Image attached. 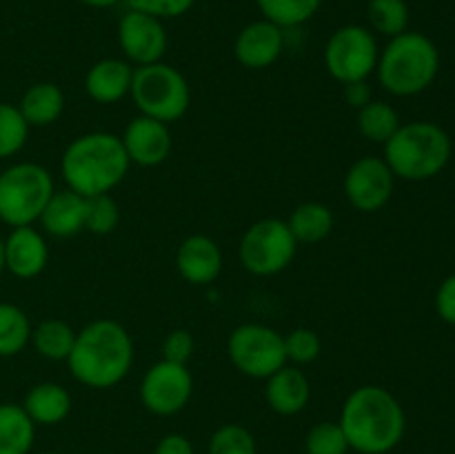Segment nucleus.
<instances>
[{
	"mask_svg": "<svg viewBox=\"0 0 455 454\" xmlns=\"http://www.w3.org/2000/svg\"><path fill=\"white\" fill-rule=\"evenodd\" d=\"M194 394V377L189 368L172 361H158L145 372L140 383V401L156 417H173L189 405Z\"/></svg>",
	"mask_w": 455,
	"mask_h": 454,
	"instance_id": "nucleus-11",
	"label": "nucleus"
},
{
	"mask_svg": "<svg viewBox=\"0 0 455 454\" xmlns=\"http://www.w3.org/2000/svg\"><path fill=\"white\" fill-rule=\"evenodd\" d=\"M22 408L36 426H58L71 412V394L53 381L36 383L22 399Z\"/></svg>",
	"mask_w": 455,
	"mask_h": 454,
	"instance_id": "nucleus-21",
	"label": "nucleus"
},
{
	"mask_svg": "<svg viewBox=\"0 0 455 454\" xmlns=\"http://www.w3.org/2000/svg\"><path fill=\"white\" fill-rule=\"evenodd\" d=\"M118 43L127 61L142 67L163 61L169 38L160 18L127 9L118 22Z\"/></svg>",
	"mask_w": 455,
	"mask_h": 454,
	"instance_id": "nucleus-13",
	"label": "nucleus"
},
{
	"mask_svg": "<svg viewBox=\"0 0 455 454\" xmlns=\"http://www.w3.org/2000/svg\"><path fill=\"white\" fill-rule=\"evenodd\" d=\"M395 176L380 156H363L347 169L345 190L347 200L351 207L363 214L380 212L394 196Z\"/></svg>",
	"mask_w": 455,
	"mask_h": 454,
	"instance_id": "nucleus-12",
	"label": "nucleus"
},
{
	"mask_svg": "<svg viewBox=\"0 0 455 454\" xmlns=\"http://www.w3.org/2000/svg\"><path fill=\"white\" fill-rule=\"evenodd\" d=\"M298 252L287 221L260 218L247 227L238 245L240 265L253 276H275L287 270Z\"/></svg>",
	"mask_w": 455,
	"mask_h": 454,
	"instance_id": "nucleus-8",
	"label": "nucleus"
},
{
	"mask_svg": "<svg viewBox=\"0 0 455 454\" xmlns=\"http://www.w3.org/2000/svg\"><path fill=\"white\" fill-rule=\"evenodd\" d=\"M284 352H287V363L309 365L323 352L320 336L309 328H296L284 334Z\"/></svg>",
	"mask_w": 455,
	"mask_h": 454,
	"instance_id": "nucleus-34",
	"label": "nucleus"
},
{
	"mask_svg": "<svg viewBox=\"0 0 455 454\" xmlns=\"http://www.w3.org/2000/svg\"><path fill=\"white\" fill-rule=\"evenodd\" d=\"M31 320L22 307L0 303V359L20 354L31 343Z\"/></svg>",
	"mask_w": 455,
	"mask_h": 454,
	"instance_id": "nucleus-27",
	"label": "nucleus"
},
{
	"mask_svg": "<svg viewBox=\"0 0 455 454\" xmlns=\"http://www.w3.org/2000/svg\"><path fill=\"white\" fill-rule=\"evenodd\" d=\"M4 272V239H0V274Z\"/></svg>",
	"mask_w": 455,
	"mask_h": 454,
	"instance_id": "nucleus-41",
	"label": "nucleus"
},
{
	"mask_svg": "<svg viewBox=\"0 0 455 454\" xmlns=\"http://www.w3.org/2000/svg\"><path fill=\"white\" fill-rule=\"evenodd\" d=\"M69 372L89 390H111L129 377L133 365V338L114 319H96L76 332Z\"/></svg>",
	"mask_w": 455,
	"mask_h": 454,
	"instance_id": "nucleus-2",
	"label": "nucleus"
},
{
	"mask_svg": "<svg viewBox=\"0 0 455 454\" xmlns=\"http://www.w3.org/2000/svg\"><path fill=\"white\" fill-rule=\"evenodd\" d=\"M49 265L47 239L34 225L12 227L4 239V272L20 280H31Z\"/></svg>",
	"mask_w": 455,
	"mask_h": 454,
	"instance_id": "nucleus-15",
	"label": "nucleus"
},
{
	"mask_svg": "<svg viewBox=\"0 0 455 454\" xmlns=\"http://www.w3.org/2000/svg\"><path fill=\"white\" fill-rule=\"evenodd\" d=\"M435 312L444 323L455 328V272L440 283L435 292Z\"/></svg>",
	"mask_w": 455,
	"mask_h": 454,
	"instance_id": "nucleus-37",
	"label": "nucleus"
},
{
	"mask_svg": "<svg viewBox=\"0 0 455 454\" xmlns=\"http://www.w3.org/2000/svg\"><path fill=\"white\" fill-rule=\"evenodd\" d=\"M133 80L132 62L120 58H102L89 67L84 76V92L93 102L100 105H114L129 96Z\"/></svg>",
	"mask_w": 455,
	"mask_h": 454,
	"instance_id": "nucleus-19",
	"label": "nucleus"
},
{
	"mask_svg": "<svg viewBox=\"0 0 455 454\" xmlns=\"http://www.w3.org/2000/svg\"><path fill=\"white\" fill-rule=\"evenodd\" d=\"M358 132L364 141L385 145L391 136L400 129V114L394 105L385 101H369L358 109Z\"/></svg>",
	"mask_w": 455,
	"mask_h": 454,
	"instance_id": "nucleus-26",
	"label": "nucleus"
},
{
	"mask_svg": "<svg viewBox=\"0 0 455 454\" xmlns=\"http://www.w3.org/2000/svg\"><path fill=\"white\" fill-rule=\"evenodd\" d=\"M53 191V178L43 165L29 160L9 165L0 172V221L9 227L34 225Z\"/></svg>",
	"mask_w": 455,
	"mask_h": 454,
	"instance_id": "nucleus-7",
	"label": "nucleus"
},
{
	"mask_svg": "<svg viewBox=\"0 0 455 454\" xmlns=\"http://www.w3.org/2000/svg\"><path fill=\"white\" fill-rule=\"evenodd\" d=\"M154 454H196L194 445L187 439L185 434H178V432H172V434H164L163 439L156 445Z\"/></svg>",
	"mask_w": 455,
	"mask_h": 454,
	"instance_id": "nucleus-38",
	"label": "nucleus"
},
{
	"mask_svg": "<svg viewBox=\"0 0 455 454\" xmlns=\"http://www.w3.org/2000/svg\"><path fill=\"white\" fill-rule=\"evenodd\" d=\"M29 129L16 105L0 102V160L12 158L27 145Z\"/></svg>",
	"mask_w": 455,
	"mask_h": 454,
	"instance_id": "nucleus-30",
	"label": "nucleus"
},
{
	"mask_svg": "<svg viewBox=\"0 0 455 454\" xmlns=\"http://www.w3.org/2000/svg\"><path fill=\"white\" fill-rule=\"evenodd\" d=\"M287 225L298 243L315 245L329 239L333 225H336V216H333L329 205L318 203V200H307L293 209L291 216L287 218Z\"/></svg>",
	"mask_w": 455,
	"mask_h": 454,
	"instance_id": "nucleus-23",
	"label": "nucleus"
},
{
	"mask_svg": "<svg viewBox=\"0 0 455 454\" xmlns=\"http://www.w3.org/2000/svg\"><path fill=\"white\" fill-rule=\"evenodd\" d=\"M18 109L29 127H49L65 111V92L56 83H34L22 93Z\"/></svg>",
	"mask_w": 455,
	"mask_h": 454,
	"instance_id": "nucleus-22",
	"label": "nucleus"
},
{
	"mask_svg": "<svg viewBox=\"0 0 455 454\" xmlns=\"http://www.w3.org/2000/svg\"><path fill=\"white\" fill-rule=\"evenodd\" d=\"M342 98H345L347 105L354 107V109H360V107L367 105L369 101H373L371 87H369L367 80H358V83L342 85Z\"/></svg>",
	"mask_w": 455,
	"mask_h": 454,
	"instance_id": "nucleus-39",
	"label": "nucleus"
},
{
	"mask_svg": "<svg viewBox=\"0 0 455 454\" xmlns=\"http://www.w3.org/2000/svg\"><path fill=\"white\" fill-rule=\"evenodd\" d=\"M176 270L185 283L204 288L212 285L222 272V252L207 234H191L178 245Z\"/></svg>",
	"mask_w": 455,
	"mask_h": 454,
	"instance_id": "nucleus-17",
	"label": "nucleus"
},
{
	"mask_svg": "<svg viewBox=\"0 0 455 454\" xmlns=\"http://www.w3.org/2000/svg\"><path fill=\"white\" fill-rule=\"evenodd\" d=\"M284 52V29L274 22L253 20L240 29L234 43V56L243 67L253 71L267 69L274 65Z\"/></svg>",
	"mask_w": 455,
	"mask_h": 454,
	"instance_id": "nucleus-16",
	"label": "nucleus"
},
{
	"mask_svg": "<svg viewBox=\"0 0 455 454\" xmlns=\"http://www.w3.org/2000/svg\"><path fill=\"white\" fill-rule=\"evenodd\" d=\"M227 354L234 368L249 378H269L287 365L284 334L262 323H243L231 329Z\"/></svg>",
	"mask_w": 455,
	"mask_h": 454,
	"instance_id": "nucleus-10",
	"label": "nucleus"
},
{
	"mask_svg": "<svg viewBox=\"0 0 455 454\" xmlns=\"http://www.w3.org/2000/svg\"><path fill=\"white\" fill-rule=\"evenodd\" d=\"M80 3L93 9H109V7H116L118 3H123V0H80Z\"/></svg>",
	"mask_w": 455,
	"mask_h": 454,
	"instance_id": "nucleus-40",
	"label": "nucleus"
},
{
	"mask_svg": "<svg viewBox=\"0 0 455 454\" xmlns=\"http://www.w3.org/2000/svg\"><path fill=\"white\" fill-rule=\"evenodd\" d=\"M451 138L431 120L400 125L385 142V163L395 178L420 182L435 178L451 160Z\"/></svg>",
	"mask_w": 455,
	"mask_h": 454,
	"instance_id": "nucleus-5",
	"label": "nucleus"
},
{
	"mask_svg": "<svg viewBox=\"0 0 455 454\" xmlns=\"http://www.w3.org/2000/svg\"><path fill=\"white\" fill-rule=\"evenodd\" d=\"M440 52L429 36L404 31L389 38L378 56V83L391 96L409 98L427 92L438 78Z\"/></svg>",
	"mask_w": 455,
	"mask_h": 454,
	"instance_id": "nucleus-4",
	"label": "nucleus"
},
{
	"mask_svg": "<svg viewBox=\"0 0 455 454\" xmlns=\"http://www.w3.org/2000/svg\"><path fill=\"white\" fill-rule=\"evenodd\" d=\"M349 441L342 432L338 421H320L309 427L305 436L307 454H347L349 452Z\"/></svg>",
	"mask_w": 455,
	"mask_h": 454,
	"instance_id": "nucleus-33",
	"label": "nucleus"
},
{
	"mask_svg": "<svg viewBox=\"0 0 455 454\" xmlns=\"http://www.w3.org/2000/svg\"><path fill=\"white\" fill-rule=\"evenodd\" d=\"M367 20L371 31L395 38L409 27V4L404 0H369Z\"/></svg>",
	"mask_w": 455,
	"mask_h": 454,
	"instance_id": "nucleus-29",
	"label": "nucleus"
},
{
	"mask_svg": "<svg viewBox=\"0 0 455 454\" xmlns=\"http://www.w3.org/2000/svg\"><path fill=\"white\" fill-rule=\"evenodd\" d=\"M36 423L18 403H0V454H31Z\"/></svg>",
	"mask_w": 455,
	"mask_h": 454,
	"instance_id": "nucleus-24",
	"label": "nucleus"
},
{
	"mask_svg": "<svg viewBox=\"0 0 455 454\" xmlns=\"http://www.w3.org/2000/svg\"><path fill=\"white\" fill-rule=\"evenodd\" d=\"M129 96L140 116H149L167 125L180 120L191 107V87L185 74L163 61L133 67Z\"/></svg>",
	"mask_w": 455,
	"mask_h": 454,
	"instance_id": "nucleus-6",
	"label": "nucleus"
},
{
	"mask_svg": "<svg viewBox=\"0 0 455 454\" xmlns=\"http://www.w3.org/2000/svg\"><path fill=\"white\" fill-rule=\"evenodd\" d=\"M380 47L373 31L364 25H342L324 45V69L340 85L369 80L376 74Z\"/></svg>",
	"mask_w": 455,
	"mask_h": 454,
	"instance_id": "nucleus-9",
	"label": "nucleus"
},
{
	"mask_svg": "<svg viewBox=\"0 0 455 454\" xmlns=\"http://www.w3.org/2000/svg\"><path fill=\"white\" fill-rule=\"evenodd\" d=\"M120 141L127 151L129 163L138 165V167H158L169 158L173 150L169 125L149 118V116H136L129 120Z\"/></svg>",
	"mask_w": 455,
	"mask_h": 454,
	"instance_id": "nucleus-14",
	"label": "nucleus"
},
{
	"mask_svg": "<svg viewBox=\"0 0 455 454\" xmlns=\"http://www.w3.org/2000/svg\"><path fill=\"white\" fill-rule=\"evenodd\" d=\"M84 230L96 236H107L120 225V205L111 194L84 199Z\"/></svg>",
	"mask_w": 455,
	"mask_h": 454,
	"instance_id": "nucleus-31",
	"label": "nucleus"
},
{
	"mask_svg": "<svg viewBox=\"0 0 455 454\" xmlns=\"http://www.w3.org/2000/svg\"><path fill=\"white\" fill-rule=\"evenodd\" d=\"M84 203L87 200L71 190L53 191L38 218L44 234L53 239H71L80 234L84 230Z\"/></svg>",
	"mask_w": 455,
	"mask_h": 454,
	"instance_id": "nucleus-20",
	"label": "nucleus"
},
{
	"mask_svg": "<svg viewBox=\"0 0 455 454\" xmlns=\"http://www.w3.org/2000/svg\"><path fill=\"white\" fill-rule=\"evenodd\" d=\"M133 12L149 13V16L167 20V18H180L196 4V0H124Z\"/></svg>",
	"mask_w": 455,
	"mask_h": 454,
	"instance_id": "nucleus-35",
	"label": "nucleus"
},
{
	"mask_svg": "<svg viewBox=\"0 0 455 454\" xmlns=\"http://www.w3.org/2000/svg\"><path fill=\"white\" fill-rule=\"evenodd\" d=\"M340 427L358 454H389L407 432L403 403L382 385H360L345 399Z\"/></svg>",
	"mask_w": 455,
	"mask_h": 454,
	"instance_id": "nucleus-1",
	"label": "nucleus"
},
{
	"mask_svg": "<svg viewBox=\"0 0 455 454\" xmlns=\"http://www.w3.org/2000/svg\"><path fill=\"white\" fill-rule=\"evenodd\" d=\"M262 18L280 29H293L309 22L323 7V0H256Z\"/></svg>",
	"mask_w": 455,
	"mask_h": 454,
	"instance_id": "nucleus-28",
	"label": "nucleus"
},
{
	"mask_svg": "<svg viewBox=\"0 0 455 454\" xmlns=\"http://www.w3.org/2000/svg\"><path fill=\"white\" fill-rule=\"evenodd\" d=\"M194 336L187 329H172L163 341V359L172 361V363L187 365L194 356Z\"/></svg>",
	"mask_w": 455,
	"mask_h": 454,
	"instance_id": "nucleus-36",
	"label": "nucleus"
},
{
	"mask_svg": "<svg viewBox=\"0 0 455 454\" xmlns=\"http://www.w3.org/2000/svg\"><path fill=\"white\" fill-rule=\"evenodd\" d=\"M209 454H258L256 436L240 423H225L209 439Z\"/></svg>",
	"mask_w": 455,
	"mask_h": 454,
	"instance_id": "nucleus-32",
	"label": "nucleus"
},
{
	"mask_svg": "<svg viewBox=\"0 0 455 454\" xmlns=\"http://www.w3.org/2000/svg\"><path fill=\"white\" fill-rule=\"evenodd\" d=\"M129 163L120 136L111 132H89L74 138L62 151L60 174L67 190L83 199L109 194L127 176Z\"/></svg>",
	"mask_w": 455,
	"mask_h": 454,
	"instance_id": "nucleus-3",
	"label": "nucleus"
},
{
	"mask_svg": "<svg viewBox=\"0 0 455 454\" xmlns=\"http://www.w3.org/2000/svg\"><path fill=\"white\" fill-rule=\"evenodd\" d=\"M265 381L267 403L280 417H296L309 405L311 383L298 365H284Z\"/></svg>",
	"mask_w": 455,
	"mask_h": 454,
	"instance_id": "nucleus-18",
	"label": "nucleus"
},
{
	"mask_svg": "<svg viewBox=\"0 0 455 454\" xmlns=\"http://www.w3.org/2000/svg\"><path fill=\"white\" fill-rule=\"evenodd\" d=\"M74 343L76 329L67 320L47 319L31 329V345L47 361H67L74 350Z\"/></svg>",
	"mask_w": 455,
	"mask_h": 454,
	"instance_id": "nucleus-25",
	"label": "nucleus"
},
{
	"mask_svg": "<svg viewBox=\"0 0 455 454\" xmlns=\"http://www.w3.org/2000/svg\"><path fill=\"white\" fill-rule=\"evenodd\" d=\"M40 454H56V452H40Z\"/></svg>",
	"mask_w": 455,
	"mask_h": 454,
	"instance_id": "nucleus-42",
	"label": "nucleus"
}]
</instances>
